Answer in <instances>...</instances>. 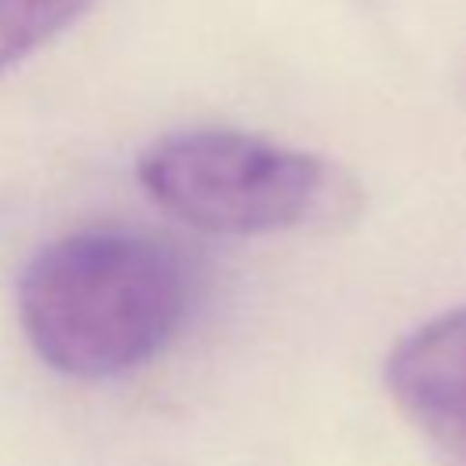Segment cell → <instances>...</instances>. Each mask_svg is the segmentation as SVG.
I'll list each match as a JSON object with an SVG mask.
<instances>
[{"label": "cell", "mask_w": 466, "mask_h": 466, "mask_svg": "<svg viewBox=\"0 0 466 466\" xmlns=\"http://www.w3.org/2000/svg\"><path fill=\"white\" fill-rule=\"evenodd\" d=\"M189 266L160 237L84 229L40 248L18 277L33 353L69 379H113L153 360L189 313Z\"/></svg>", "instance_id": "6da1fadb"}, {"label": "cell", "mask_w": 466, "mask_h": 466, "mask_svg": "<svg viewBox=\"0 0 466 466\" xmlns=\"http://www.w3.org/2000/svg\"><path fill=\"white\" fill-rule=\"evenodd\" d=\"M135 175L167 215L222 237L331 229L360 211V186L335 160L233 127L160 135Z\"/></svg>", "instance_id": "7a4b0ae2"}, {"label": "cell", "mask_w": 466, "mask_h": 466, "mask_svg": "<svg viewBox=\"0 0 466 466\" xmlns=\"http://www.w3.org/2000/svg\"><path fill=\"white\" fill-rule=\"evenodd\" d=\"M382 379L437 466H466V302L400 335Z\"/></svg>", "instance_id": "3957f363"}, {"label": "cell", "mask_w": 466, "mask_h": 466, "mask_svg": "<svg viewBox=\"0 0 466 466\" xmlns=\"http://www.w3.org/2000/svg\"><path fill=\"white\" fill-rule=\"evenodd\" d=\"M95 0H0V73L73 25Z\"/></svg>", "instance_id": "277c9868"}]
</instances>
